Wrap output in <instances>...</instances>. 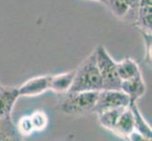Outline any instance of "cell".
I'll list each match as a JSON object with an SVG mask.
<instances>
[{
  "mask_svg": "<svg viewBox=\"0 0 152 141\" xmlns=\"http://www.w3.org/2000/svg\"><path fill=\"white\" fill-rule=\"evenodd\" d=\"M102 79L99 74L95 51L75 70L73 84L68 92H88L102 90Z\"/></svg>",
  "mask_w": 152,
  "mask_h": 141,
  "instance_id": "obj_1",
  "label": "cell"
},
{
  "mask_svg": "<svg viewBox=\"0 0 152 141\" xmlns=\"http://www.w3.org/2000/svg\"><path fill=\"white\" fill-rule=\"evenodd\" d=\"M99 91L67 92L61 94L57 103V110L68 116L81 117L93 113Z\"/></svg>",
  "mask_w": 152,
  "mask_h": 141,
  "instance_id": "obj_2",
  "label": "cell"
},
{
  "mask_svg": "<svg viewBox=\"0 0 152 141\" xmlns=\"http://www.w3.org/2000/svg\"><path fill=\"white\" fill-rule=\"evenodd\" d=\"M95 53L97 68L102 79V90H120L121 79L117 72L116 62L112 59L106 48L102 45L96 47Z\"/></svg>",
  "mask_w": 152,
  "mask_h": 141,
  "instance_id": "obj_3",
  "label": "cell"
},
{
  "mask_svg": "<svg viewBox=\"0 0 152 141\" xmlns=\"http://www.w3.org/2000/svg\"><path fill=\"white\" fill-rule=\"evenodd\" d=\"M129 98L121 90H100L98 92L96 106L93 109L94 114H100L109 110L129 106Z\"/></svg>",
  "mask_w": 152,
  "mask_h": 141,
  "instance_id": "obj_4",
  "label": "cell"
},
{
  "mask_svg": "<svg viewBox=\"0 0 152 141\" xmlns=\"http://www.w3.org/2000/svg\"><path fill=\"white\" fill-rule=\"evenodd\" d=\"M140 0H107L106 5L115 17L125 21H137Z\"/></svg>",
  "mask_w": 152,
  "mask_h": 141,
  "instance_id": "obj_5",
  "label": "cell"
},
{
  "mask_svg": "<svg viewBox=\"0 0 152 141\" xmlns=\"http://www.w3.org/2000/svg\"><path fill=\"white\" fill-rule=\"evenodd\" d=\"M50 80L51 75H42L31 78L17 87L19 96L35 97L42 95L50 90Z\"/></svg>",
  "mask_w": 152,
  "mask_h": 141,
  "instance_id": "obj_6",
  "label": "cell"
},
{
  "mask_svg": "<svg viewBox=\"0 0 152 141\" xmlns=\"http://www.w3.org/2000/svg\"><path fill=\"white\" fill-rule=\"evenodd\" d=\"M120 90L129 98L130 103H136L140 98L144 96L146 90V87L142 74H139L132 79L122 81Z\"/></svg>",
  "mask_w": 152,
  "mask_h": 141,
  "instance_id": "obj_7",
  "label": "cell"
},
{
  "mask_svg": "<svg viewBox=\"0 0 152 141\" xmlns=\"http://www.w3.org/2000/svg\"><path fill=\"white\" fill-rule=\"evenodd\" d=\"M19 98L17 87H2L0 88V119L12 115L13 106Z\"/></svg>",
  "mask_w": 152,
  "mask_h": 141,
  "instance_id": "obj_8",
  "label": "cell"
},
{
  "mask_svg": "<svg viewBox=\"0 0 152 141\" xmlns=\"http://www.w3.org/2000/svg\"><path fill=\"white\" fill-rule=\"evenodd\" d=\"M112 132L114 134L118 135L119 137L125 138L126 140L130 134L135 132L133 116L129 109V106L124 109L123 112L120 114Z\"/></svg>",
  "mask_w": 152,
  "mask_h": 141,
  "instance_id": "obj_9",
  "label": "cell"
},
{
  "mask_svg": "<svg viewBox=\"0 0 152 141\" xmlns=\"http://www.w3.org/2000/svg\"><path fill=\"white\" fill-rule=\"evenodd\" d=\"M152 0H140L138 13H137V24L141 31L151 33L152 28Z\"/></svg>",
  "mask_w": 152,
  "mask_h": 141,
  "instance_id": "obj_10",
  "label": "cell"
},
{
  "mask_svg": "<svg viewBox=\"0 0 152 141\" xmlns=\"http://www.w3.org/2000/svg\"><path fill=\"white\" fill-rule=\"evenodd\" d=\"M75 71H70L67 72H62L60 74L51 75L50 80V90H53L59 95L65 94L70 90L74 80Z\"/></svg>",
  "mask_w": 152,
  "mask_h": 141,
  "instance_id": "obj_11",
  "label": "cell"
},
{
  "mask_svg": "<svg viewBox=\"0 0 152 141\" xmlns=\"http://www.w3.org/2000/svg\"><path fill=\"white\" fill-rule=\"evenodd\" d=\"M0 141H24L12 121V115L0 119Z\"/></svg>",
  "mask_w": 152,
  "mask_h": 141,
  "instance_id": "obj_12",
  "label": "cell"
},
{
  "mask_svg": "<svg viewBox=\"0 0 152 141\" xmlns=\"http://www.w3.org/2000/svg\"><path fill=\"white\" fill-rule=\"evenodd\" d=\"M116 65H117V72L120 79H121V82L132 79V78L139 74H142L137 62L129 56L125 57L123 60L116 63Z\"/></svg>",
  "mask_w": 152,
  "mask_h": 141,
  "instance_id": "obj_13",
  "label": "cell"
},
{
  "mask_svg": "<svg viewBox=\"0 0 152 141\" xmlns=\"http://www.w3.org/2000/svg\"><path fill=\"white\" fill-rule=\"evenodd\" d=\"M129 109L132 113L133 121H134V130L135 132L143 135L145 137L152 138V129L150 125L145 121V119L141 114L137 103H132L129 104Z\"/></svg>",
  "mask_w": 152,
  "mask_h": 141,
  "instance_id": "obj_14",
  "label": "cell"
},
{
  "mask_svg": "<svg viewBox=\"0 0 152 141\" xmlns=\"http://www.w3.org/2000/svg\"><path fill=\"white\" fill-rule=\"evenodd\" d=\"M124 109H126V108L113 109V110H109V111L96 115L99 124H100L103 128L112 132L115 123L117 121V119L119 118L120 114L123 112Z\"/></svg>",
  "mask_w": 152,
  "mask_h": 141,
  "instance_id": "obj_15",
  "label": "cell"
},
{
  "mask_svg": "<svg viewBox=\"0 0 152 141\" xmlns=\"http://www.w3.org/2000/svg\"><path fill=\"white\" fill-rule=\"evenodd\" d=\"M31 123L35 132H42L48 127V117L43 110H36L29 115Z\"/></svg>",
  "mask_w": 152,
  "mask_h": 141,
  "instance_id": "obj_16",
  "label": "cell"
},
{
  "mask_svg": "<svg viewBox=\"0 0 152 141\" xmlns=\"http://www.w3.org/2000/svg\"><path fill=\"white\" fill-rule=\"evenodd\" d=\"M18 132L20 133V134L24 137V135H31L33 133H35L32 123H31L29 115H27V116H23L21 117L20 119L18 121V123L16 125Z\"/></svg>",
  "mask_w": 152,
  "mask_h": 141,
  "instance_id": "obj_17",
  "label": "cell"
},
{
  "mask_svg": "<svg viewBox=\"0 0 152 141\" xmlns=\"http://www.w3.org/2000/svg\"><path fill=\"white\" fill-rule=\"evenodd\" d=\"M127 140L128 141H151V138L145 137L143 135H141L136 132H134L127 138Z\"/></svg>",
  "mask_w": 152,
  "mask_h": 141,
  "instance_id": "obj_18",
  "label": "cell"
},
{
  "mask_svg": "<svg viewBox=\"0 0 152 141\" xmlns=\"http://www.w3.org/2000/svg\"><path fill=\"white\" fill-rule=\"evenodd\" d=\"M62 141H75V134L72 133L69 134Z\"/></svg>",
  "mask_w": 152,
  "mask_h": 141,
  "instance_id": "obj_19",
  "label": "cell"
},
{
  "mask_svg": "<svg viewBox=\"0 0 152 141\" xmlns=\"http://www.w3.org/2000/svg\"><path fill=\"white\" fill-rule=\"evenodd\" d=\"M95 1H98L102 4H105V5H106V3H107V0H95Z\"/></svg>",
  "mask_w": 152,
  "mask_h": 141,
  "instance_id": "obj_20",
  "label": "cell"
},
{
  "mask_svg": "<svg viewBox=\"0 0 152 141\" xmlns=\"http://www.w3.org/2000/svg\"><path fill=\"white\" fill-rule=\"evenodd\" d=\"M3 87V86H2V85H1V83H0V88H1V87Z\"/></svg>",
  "mask_w": 152,
  "mask_h": 141,
  "instance_id": "obj_21",
  "label": "cell"
}]
</instances>
